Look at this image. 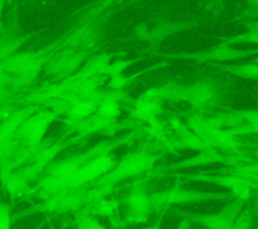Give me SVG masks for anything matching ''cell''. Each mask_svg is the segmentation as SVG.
<instances>
[{
  "label": "cell",
  "instance_id": "1",
  "mask_svg": "<svg viewBox=\"0 0 258 229\" xmlns=\"http://www.w3.org/2000/svg\"><path fill=\"white\" fill-rule=\"evenodd\" d=\"M157 159L158 156L145 151L130 152L114 165L104 178V182L110 185L143 174L149 169Z\"/></svg>",
  "mask_w": 258,
  "mask_h": 229
},
{
  "label": "cell",
  "instance_id": "2",
  "mask_svg": "<svg viewBox=\"0 0 258 229\" xmlns=\"http://www.w3.org/2000/svg\"><path fill=\"white\" fill-rule=\"evenodd\" d=\"M218 96L215 85L208 81H200L194 84L172 87L170 99L187 103L192 108L202 110L212 105Z\"/></svg>",
  "mask_w": 258,
  "mask_h": 229
},
{
  "label": "cell",
  "instance_id": "3",
  "mask_svg": "<svg viewBox=\"0 0 258 229\" xmlns=\"http://www.w3.org/2000/svg\"><path fill=\"white\" fill-rule=\"evenodd\" d=\"M251 55H258V48H247L241 49L234 47L233 45L226 44L224 42H220L219 44L196 52H178L173 54H168L170 58L174 59H186L194 60L198 62H229L236 60H243L245 58H249Z\"/></svg>",
  "mask_w": 258,
  "mask_h": 229
},
{
  "label": "cell",
  "instance_id": "4",
  "mask_svg": "<svg viewBox=\"0 0 258 229\" xmlns=\"http://www.w3.org/2000/svg\"><path fill=\"white\" fill-rule=\"evenodd\" d=\"M224 197H226L225 194L203 193V192H195V191L175 188V189L164 191L162 193L155 194L152 197H150V199H151V203H157L160 205H175V204L202 202L206 200L220 199Z\"/></svg>",
  "mask_w": 258,
  "mask_h": 229
},
{
  "label": "cell",
  "instance_id": "5",
  "mask_svg": "<svg viewBox=\"0 0 258 229\" xmlns=\"http://www.w3.org/2000/svg\"><path fill=\"white\" fill-rule=\"evenodd\" d=\"M128 220L133 223H141L147 220L151 199L142 192H134L127 198Z\"/></svg>",
  "mask_w": 258,
  "mask_h": 229
},
{
  "label": "cell",
  "instance_id": "6",
  "mask_svg": "<svg viewBox=\"0 0 258 229\" xmlns=\"http://www.w3.org/2000/svg\"><path fill=\"white\" fill-rule=\"evenodd\" d=\"M116 164L115 158L109 152L97 155L90 161L80 173V178L83 181L93 180L103 175L108 174Z\"/></svg>",
  "mask_w": 258,
  "mask_h": 229
},
{
  "label": "cell",
  "instance_id": "7",
  "mask_svg": "<svg viewBox=\"0 0 258 229\" xmlns=\"http://www.w3.org/2000/svg\"><path fill=\"white\" fill-rule=\"evenodd\" d=\"M131 115L147 124L157 120V116L162 113V107L157 100H149L138 97L130 110Z\"/></svg>",
  "mask_w": 258,
  "mask_h": 229
},
{
  "label": "cell",
  "instance_id": "8",
  "mask_svg": "<svg viewBox=\"0 0 258 229\" xmlns=\"http://www.w3.org/2000/svg\"><path fill=\"white\" fill-rule=\"evenodd\" d=\"M225 161V158L217 151H215L213 148L199 151L197 154L187 157L177 163H174L170 166L172 169H181V168H189V167H196V166H202V165H209L212 163L217 162H223Z\"/></svg>",
  "mask_w": 258,
  "mask_h": 229
},
{
  "label": "cell",
  "instance_id": "9",
  "mask_svg": "<svg viewBox=\"0 0 258 229\" xmlns=\"http://www.w3.org/2000/svg\"><path fill=\"white\" fill-rule=\"evenodd\" d=\"M187 27H190V24L187 22L164 21L154 25L153 27H148L144 39L148 41H161L172 34H175L183 29H186Z\"/></svg>",
  "mask_w": 258,
  "mask_h": 229
},
{
  "label": "cell",
  "instance_id": "10",
  "mask_svg": "<svg viewBox=\"0 0 258 229\" xmlns=\"http://www.w3.org/2000/svg\"><path fill=\"white\" fill-rule=\"evenodd\" d=\"M167 65V62L166 61H162V62H159L153 66H150L148 68H145L141 71H137V72H134L133 74H122V75H119V76H115V77H112V78H109L108 79V82H107V86L113 90H121L122 88L124 87H127L129 86L131 83L135 82L138 78H140L142 75L150 72V71H153V70H159L163 67H165Z\"/></svg>",
  "mask_w": 258,
  "mask_h": 229
},
{
  "label": "cell",
  "instance_id": "11",
  "mask_svg": "<svg viewBox=\"0 0 258 229\" xmlns=\"http://www.w3.org/2000/svg\"><path fill=\"white\" fill-rule=\"evenodd\" d=\"M188 220H195L199 224L208 229H232L234 222L224 217L221 213L218 214H195L189 215Z\"/></svg>",
  "mask_w": 258,
  "mask_h": 229
},
{
  "label": "cell",
  "instance_id": "12",
  "mask_svg": "<svg viewBox=\"0 0 258 229\" xmlns=\"http://www.w3.org/2000/svg\"><path fill=\"white\" fill-rule=\"evenodd\" d=\"M219 69L229 73L230 75L248 79L256 80L258 79V65L250 62L247 64H238V65H217Z\"/></svg>",
  "mask_w": 258,
  "mask_h": 229
},
{
  "label": "cell",
  "instance_id": "13",
  "mask_svg": "<svg viewBox=\"0 0 258 229\" xmlns=\"http://www.w3.org/2000/svg\"><path fill=\"white\" fill-rule=\"evenodd\" d=\"M142 60V58L137 56V58H119L116 61L111 62L107 68L105 69L103 76L109 78L119 76L125 73L127 69H129L132 65L136 64L138 61Z\"/></svg>",
  "mask_w": 258,
  "mask_h": 229
},
{
  "label": "cell",
  "instance_id": "14",
  "mask_svg": "<svg viewBox=\"0 0 258 229\" xmlns=\"http://www.w3.org/2000/svg\"><path fill=\"white\" fill-rule=\"evenodd\" d=\"M96 112L99 116L105 119L115 120L117 117L120 116L122 110L117 100L107 97L100 103L99 106H97Z\"/></svg>",
  "mask_w": 258,
  "mask_h": 229
},
{
  "label": "cell",
  "instance_id": "15",
  "mask_svg": "<svg viewBox=\"0 0 258 229\" xmlns=\"http://www.w3.org/2000/svg\"><path fill=\"white\" fill-rule=\"evenodd\" d=\"M191 179H196V180H200V181H205V182H210L228 189L233 190L234 188H236L239 185H242L244 183H246L247 181L236 177V176H219V177H201V176H195V177H190Z\"/></svg>",
  "mask_w": 258,
  "mask_h": 229
},
{
  "label": "cell",
  "instance_id": "16",
  "mask_svg": "<svg viewBox=\"0 0 258 229\" xmlns=\"http://www.w3.org/2000/svg\"><path fill=\"white\" fill-rule=\"evenodd\" d=\"M221 42H224L230 45H233L236 43H251V44L258 45V27L249 29L245 32L226 36L221 40Z\"/></svg>",
  "mask_w": 258,
  "mask_h": 229
},
{
  "label": "cell",
  "instance_id": "17",
  "mask_svg": "<svg viewBox=\"0 0 258 229\" xmlns=\"http://www.w3.org/2000/svg\"><path fill=\"white\" fill-rule=\"evenodd\" d=\"M97 110V104L93 100L77 101L71 108V115L75 119H84L90 117Z\"/></svg>",
  "mask_w": 258,
  "mask_h": 229
},
{
  "label": "cell",
  "instance_id": "18",
  "mask_svg": "<svg viewBox=\"0 0 258 229\" xmlns=\"http://www.w3.org/2000/svg\"><path fill=\"white\" fill-rule=\"evenodd\" d=\"M117 207H118V202L117 201H114V200L102 201L98 205L97 211L101 215H110L117 209Z\"/></svg>",
  "mask_w": 258,
  "mask_h": 229
},
{
  "label": "cell",
  "instance_id": "19",
  "mask_svg": "<svg viewBox=\"0 0 258 229\" xmlns=\"http://www.w3.org/2000/svg\"><path fill=\"white\" fill-rule=\"evenodd\" d=\"M82 229H106L103 225H101L98 221L88 218L82 224Z\"/></svg>",
  "mask_w": 258,
  "mask_h": 229
},
{
  "label": "cell",
  "instance_id": "20",
  "mask_svg": "<svg viewBox=\"0 0 258 229\" xmlns=\"http://www.w3.org/2000/svg\"><path fill=\"white\" fill-rule=\"evenodd\" d=\"M0 229H10L9 218L4 213H0Z\"/></svg>",
  "mask_w": 258,
  "mask_h": 229
},
{
  "label": "cell",
  "instance_id": "21",
  "mask_svg": "<svg viewBox=\"0 0 258 229\" xmlns=\"http://www.w3.org/2000/svg\"><path fill=\"white\" fill-rule=\"evenodd\" d=\"M189 226H190V220H188L187 218H184L178 223L176 229H189Z\"/></svg>",
  "mask_w": 258,
  "mask_h": 229
},
{
  "label": "cell",
  "instance_id": "22",
  "mask_svg": "<svg viewBox=\"0 0 258 229\" xmlns=\"http://www.w3.org/2000/svg\"><path fill=\"white\" fill-rule=\"evenodd\" d=\"M161 223H162V220L161 218L155 220L153 223H151L149 226L145 227L144 229H161Z\"/></svg>",
  "mask_w": 258,
  "mask_h": 229
},
{
  "label": "cell",
  "instance_id": "23",
  "mask_svg": "<svg viewBox=\"0 0 258 229\" xmlns=\"http://www.w3.org/2000/svg\"><path fill=\"white\" fill-rule=\"evenodd\" d=\"M250 3H251V4H253V5H254L256 8H258V0H255V1H251Z\"/></svg>",
  "mask_w": 258,
  "mask_h": 229
},
{
  "label": "cell",
  "instance_id": "24",
  "mask_svg": "<svg viewBox=\"0 0 258 229\" xmlns=\"http://www.w3.org/2000/svg\"><path fill=\"white\" fill-rule=\"evenodd\" d=\"M252 63H254V64H256V65H258V55H256L255 58H254V60L252 61Z\"/></svg>",
  "mask_w": 258,
  "mask_h": 229
},
{
  "label": "cell",
  "instance_id": "25",
  "mask_svg": "<svg viewBox=\"0 0 258 229\" xmlns=\"http://www.w3.org/2000/svg\"><path fill=\"white\" fill-rule=\"evenodd\" d=\"M2 7H3V3H2V2H0V12H1V9H2Z\"/></svg>",
  "mask_w": 258,
  "mask_h": 229
},
{
  "label": "cell",
  "instance_id": "26",
  "mask_svg": "<svg viewBox=\"0 0 258 229\" xmlns=\"http://www.w3.org/2000/svg\"><path fill=\"white\" fill-rule=\"evenodd\" d=\"M0 28H1V19H0Z\"/></svg>",
  "mask_w": 258,
  "mask_h": 229
},
{
  "label": "cell",
  "instance_id": "27",
  "mask_svg": "<svg viewBox=\"0 0 258 229\" xmlns=\"http://www.w3.org/2000/svg\"><path fill=\"white\" fill-rule=\"evenodd\" d=\"M257 156H258V150H257Z\"/></svg>",
  "mask_w": 258,
  "mask_h": 229
}]
</instances>
